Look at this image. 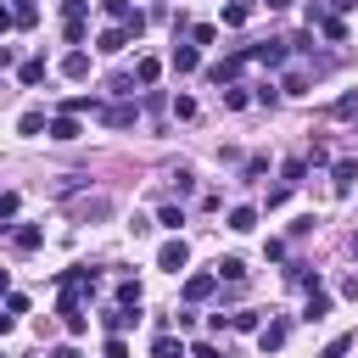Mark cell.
Returning <instances> with one entry per match:
<instances>
[{
  "label": "cell",
  "mask_w": 358,
  "mask_h": 358,
  "mask_svg": "<svg viewBox=\"0 0 358 358\" xmlns=\"http://www.w3.org/2000/svg\"><path fill=\"white\" fill-rule=\"evenodd\" d=\"M0 291H11V274H6V268H0Z\"/></svg>",
  "instance_id": "43"
},
{
  "label": "cell",
  "mask_w": 358,
  "mask_h": 358,
  "mask_svg": "<svg viewBox=\"0 0 358 358\" xmlns=\"http://www.w3.org/2000/svg\"><path fill=\"white\" fill-rule=\"evenodd\" d=\"M352 257H358V235H352Z\"/></svg>",
  "instance_id": "44"
},
{
  "label": "cell",
  "mask_w": 358,
  "mask_h": 358,
  "mask_svg": "<svg viewBox=\"0 0 358 358\" xmlns=\"http://www.w3.org/2000/svg\"><path fill=\"white\" fill-rule=\"evenodd\" d=\"M101 123H106V129H129V123H134V106H129V101H112V106H101Z\"/></svg>",
  "instance_id": "8"
},
{
  "label": "cell",
  "mask_w": 358,
  "mask_h": 358,
  "mask_svg": "<svg viewBox=\"0 0 358 358\" xmlns=\"http://www.w3.org/2000/svg\"><path fill=\"white\" fill-rule=\"evenodd\" d=\"M39 241H45V229H39V224H22V229H17V252H34Z\"/></svg>",
  "instance_id": "23"
},
{
  "label": "cell",
  "mask_w": 358,
  "mask_h": 358,
  "mask_svg": "<svg viewBox=\"0 0 358 358\" xmlns=\"http://www.w3.org/2000/svg\"><path fill=\"white\" fill-rule=\"evenodd\" d=\"M90 6H95V0H62V17H84Z\"/></svg>",
  "instance_id": "36"
},
{
  "label": "cell",
  "mask_w": 358,
  "mask_h": 358,
  "mask_svg": "<svg viewBox=\"0 0 358 358\" xmlns=\"http://www.w3.org/2000/svg\"><path fill=\"white\" fill-rule=\"evenodd\" d=\"M134 319H140L134 308H101V324H106V336H123Z\"/></svg>",
  "instance_id": "7"
},
{
  "label": "cell",
  "mask_w": 358,
  "mask_h": 358,
  "mask_svg": "<svg viewBox=\"0 0 358 358\" xmlns=\"http://www.w3.org/2000/svg\"><path fill=\"white\" fill-rule=\"evenodd\" d=\"M291 56V39H263V45H246V62H263V67H280Z\"/></svg>",
  "instance_id": "1"
},
{
  "label": "cell",
  "mask_w": 358,
  "mask_h": 358,
  "mask_svg": "<svg viewBox=\"0 0 358 358\" xmlns=\"http://www.w3.org/2000/svg\"><path fill=\"white\" fill-rule=\"evenodd\" d=\"M190 39H196V45H213V39H218V28H213V22H196V28H190Z\"/></svg>",
  "instance_id": "30"
},
{
  "label": "cell",
  "mask_w": 358,
  "mask_h": 358,
  "mask_svg": "<svg viewBox=\"0 0 358 358\" xmlns=\"http://www.w3.org/2000/svg\"><path fill=\"white\" fill-rule=\"evenodd\" d=\"M229 229H235V235L257 229V207H235V213H229Z\"/></svg>",
  "instance_id": "17"
},
{
  "label": "cell",
  "mask_w": 358,
  "mask_h": 358,
  "mask_svg": "<svg viewBox=\"0 0 358 358\" xmlns=\"http://www.w3.org/2000/svg\"><path fill=\"white\" fill-rule=\"evenodd\" d=\"M185 263H190V246H185L179 235H173V241H162V252H157V268H168V274H179Z\"/></svg>",
  "instance_id": "3"
},
{
  "label": "cell",
  "mask_w": 358,
  "mask_h": 358,
  "mask_svg": "<svg viewBox=\"0 0 358 358\" xmlns=\"http://www.w3.org/2000/svg\"><path fill=\"white\" fill-rule=\"evenodd\" d=\"M11 324H17V313H0V336H6V330H11Z\"/></svg>",
  "instance_id": "39"
},
{
  "label": "cell",
  "mask_w": 358,
  "mask_h": 358,
  "mask_svg": "<svg viewBox=\"0 0 358 358\" xmlns=\"http://www.w3.org/2000/svg\"><path fill=\"white\" fill-rule=\"evenodd\" d=\"M62 73H67V78H90V56H84V50H67V56H62Z\"/></svg>",
  "instance_id": "14"
},
{
  "label": "cell",
  "mask_w": 358,
  "mask_h": 358,
  "mask_svg": "<svg viewBox=\"0 0 358 358\" xmlns=\"http://www.w3.org/2000/svg\"><path fill=\"white\" fill-rule=\"evenodd\" d=\"M101 11H106L117 28H129V34H140V28H145V17L134 11V0H101Z\"/></svg>",
  "instance_id": "2"
},
{
  "label": "cell",
  "mask_w": 358,
  "mask_h": 358,
  "mask_svg": "<svg viewBox=\"0 0 358 358\" xmlns=\"http://www.w3.org/2000/svg\"><path fill=\"white\" fill-rule=\"evenodd\" d=\"M302 173H308V157H291V162H285V168H280V185H285V190H291V185H296V179H302Z\"/></svg>",
  "instance_id": "22"
},
{
  "label": "cell",
  "mask_w": 358,
  "mask_h": 358,
  "mask_svg": "<svg viewBox=\"0 0 358 358\" xmlns=\"http://www.w3.org/2000/svg\"><path fill=\"white\" fill-rule=\"evenodd\" d=\"M157 78H162V62H157V56H140V62H134V84H145V90H151Z\"/></svg>",
  "instance_id": "12"
},
{
  "label": "cell",
  "mask_w": 358,
  "mask_h": 358,
  "mask_svg": "<svg viewBox=\"0 0 358 358\" xmlns=\"http://www.w3.org/2000/svg\"><path fill=\"white\" fill-rule=\"evenodd\" d=\"M213 291H218V274H190L185 280V302H207Z\"/></svg>",
  "instance_id": "6"
},
{
  "label": "cell",
  "mask_w": 358,
  "mask_h": 358,
  "mask_svg": "<svg viewBox=\"0 0 358 358\" xmlns=\"http://www.w3.org/2000/svg\"><path fill=\"white\" fill-rule=\"evenodd\" d=\"M241 67H246V50H235V56L213 62V67H207V78H213V84H235V78H241Z\"/></svg>",
  "instance_id": "4"
},
{
  "label": "cell",
  "mask_w": 358,
  "mask_h": 358,
  "mask_svg": "<svg viewBox=\"0 0 358 358\" xmlns=\"http://www.w3.org/2000/svg\"><path fill=\"white\" fill-rule=\"evenodd\" d=\"M106 95L129 101V95H134V78H129V73H112V78H106Z\"/></svg>",
  "instance_id": "21"
},
{
  "label": "cell",
  "mask_w": 358,
  "mask_h": 358,
  "mask_svg": "<svg viewBox=\"0 0 358 358\" xmlns=\"http://www.w3.org/2000/svg\"><path fill=\"white\" fill-rule=\"evenodd\" d=\"M45 358H84V352H78V347H73V341H62V347H50V352H45Z\"/></svg>",
  "instance_id": "37"
},
{
  "label": "cell",
  "mask_w": 358,
  "mask_h": 358,
  "mask_svg": "<svg viewBox=\"0 0 358 358\" xmlns=\"http://www.w3.org/2000/svg\"><path fill=\"white\" fill-rule=\"evenodd\" d=\"M330 6H336V11H352V6H358V0H330Z\"/></svg>",
  "instance_id": "40"
},
{
  "label": "cell",
  "mask_w": 358,
  "mask_h": 358,
  "mask_svg": "<svg viewBox=\"0 0 358 358\" xmlns=\"http://www.w3.org/2000/svg\"><path fill=\"white\" fill-rule=\"evenodd\" d=\"M330 117H358V95H341V101L330 106Z\"/></svg>",
  "instance_id": "28"
},
{
  "label": "cell",
  "mask_w": 358,
  "mask_h": 358,
  "mask_svg": "<svg viewBox=\"0 0 358 358\" xmlns=\"http://www.w3.org/2000/svg\"><path fill=\"white\" fill-rule=\"evenodd\" d=\"M6 67H11V50H6V45H0V73H6Z\"/></svg>",
  "instance_id": "42"
},
{
  "label": "cell",
  "mask_w": 358,
  "mask_h": 358,
  "mask_svg": "<svg viewBox=\"0 0 358 358\" xmlns=\"http://www.w3.org/2000/svg\"><path fill=\"white\" fill-rule=\"evenodd\" d=\"M11 17H17V28H34L39 22V6L34 0H11Z\"/></svg>",
  "instance_id": "19"
},
{
  "label": "cell",
  "mask_w": 358,
  "mask_h": 358,
  "mask_svg": "<svg viewBox=\"0 0 358 358\" xmlns=\"http://www.w3.org/2000/svg\"><path fill=\"white\" fill-rule=\"evenodd\" d=\"M285 336H291V319H268V324L257 330V347H263V352H280Z\"/></svg>",
  "instance_id": "5"
},
{
  "label": "cell",
  "mask_w": 358,
  "mask_h": 358,
  "mask_svg": "<svg viewBox=\"0 0 358 358\" xmlns=\"http://www.w3.org/2000/svg\"><path fill=\"white\" fill-rule=\"evenodd\" d=\"M17 129H22V134H39V129H50V123H45V112L34 106V112H22V117H17Z\"/></svg>",
  "instance_id": "25"
},
{
  "label": "cell",
  "mask_w": 358,
  "mask_h": 358,
  "mask_svg": "<svg viewBox=\"0 0 358 358\" xmlns=\"http://www.w3.org/2000/svg\"><path fill=\"white\" fill-rule=\"evenodd\" d=\"M45 134H50V140H78V117H67V112H62V117H50V129H45Z\"/></svg>",
  "instance_id": "15"
},
{
  "label": "cell",
  "mask_w": 358,
  "mask_h": 358,
  "mask_svg": "<svg viewBox=\"0 0 358 358\" xmlns=\"http://www.w3.org/2000/svg\"><path fill=\"white\" fill-rule=\"evenodd\" d=\"M151 358H185V341H173V330H162L151 341Z\"/></svg>",
  "instance_id": "13"
},
{
  "label": "cell",
  "mask_w": 358,
  "mask_h": 358,
  "mask_svg": "<svg viewBox=\"0 0 358 358\" xmlns=\"http://www.w3.org/2000/svg\"><path fill=\"white\" fill-rule=\"evenodd\" d=\"M0 218H17V190H6V196H0ZM0 229H6V224H0Z\"/></svg>",
  "instance_id": "34"
},
{
  "label": "cell",
  "mask_w": 358,
  "mask_h": 358,
  "mask_svg": "<svg viewBox=\"0 0 358 358\" xmlns=\"http://www.w3.org/2000/svg\"><path fill=\"white\" fill-rule=\"evenodd\" d=\"M218 280L241 285V280H246V263H241V257H218Z\"/></svg>",
  "instance_id": "18"
},
{
  "label": "cell",
  "mask_w": 358,
  "mask_h": 358,
  "mask_svg": "<svg viewBox=\"0 0 358 358\" xmlns=\"http://www.w3.org/2000/svg\"><path fill=\"white\" fill-rule=\"evenodd\" d=\"M129 39H134V34H129V28H106V34H101V39H95V50H101V56H117V50H123V45H129Z\"/></svg>",
  "instance_id": "10"
},
{
  "label": "cell",
  "mask_w": 358,
  "mask_h": 358,
  "mask_svg": "<svg viewBox=\"0 0 358 358\" xmlns=\"http://www.w3.org/2000/svg\"><path fill=\"white\" fill-rule=\"evenodd\" d=\"M246 17H252V6H246V0H235V6H224V28H241Z\"/></svg>",
  "instance_id": "24"
},
{
  "label": "cell",
  "mask_w": 358,
  "mask_h": 358,
  "mask_svg": "<svg viewBox=\"0 0 358 358\" xmlns=\"http://www.w3.org/2000/svg\"><path fill=\"white\" fill-rule=\"evenodd\" d=\"M246 101H252V95H246V90H241V84H229V90H224V106H235V112H241V106H246Z\"/></svg>",
  "instance_id": "31"
},
{
  "label": "cell",
  "mask_w": 358,
  "mask_h": 358,
  "mask_svg": "<svg viewBox=\"0 0 358 358\" xmlns=\"http://www.w3.org/2000/svg\"><path fill=\"white\" fill-rule=\"evenodd\" d=\"M263 6H268V11H285V6H291V0H263Z\"/></svg>",
  "instance_id": "41"
},
{
  "label": "cell",
  "mask_w": 358,
  "mask_h": 358,
  "mask_svg": "<svg viewBox=\"0 0 358 358\" xmlns=\"http://www.w3.org/2000/svg\"><path fill=\"white\" fill-rule=\"evenodd\" d=\"M229 330H263V319L252 308H241V313H229Z\"/></svg>",
  "instance_id": "26"
},
{
  "label": "cell",
  "mask_w": 358,
  "mask_h": 358,
  "mask_svg": "<svg viewBox=\"0 0 358 358\" xmlns=\"http://www.w3.org/2000/svg\"><path fill=\"white\" fill-rule=\"evenodd\" d=\"M324 313H330V291H324V285H313V291H308V308H302V319H308V324H319Z\"/></svg>",
  "instance_id": "9"
},
{
  "label": "cell",
  "mask_w": 358,
  "mask_h": 358,
  "mask_svg": "<svg viewBox=\"0 0 358 358\" xmlns=\"http://www.w3.org/2000/svg\"><path fill=\"white\" fill-rule=\"evenodd\" d=\"M106 358H129V341L123 336H106Z\"/></svg>",
  "instance_id": "35"
},
{
  "label": "cell",
  "mask_w": 358,
  "mask_h": 358,
  "mask_svg": "<svg viewBox=\"0 0 358 358\" xmlns=\"http://www.w3.org/2000/svg\"><path fill=\"white\" fill-rule=\"evenodd\" d=\"M157 224H168V229H179V224H185V213H179V207H173V201H168V207H162V213H157Z\"/></svg>",
  "instance_id": "32"
},
{
  "label": "cell",
  "mask_w": 358,
  "mask_h": 358,
  "mask_svg": "<svg viewBox=\"0 0 358 358\" xmlns=\"http://www.w3.org/2000/svg\"><path fill=\"white\" fill-rule=\"evenodd\" d=\"M11 22H17V17H11V6H0V34H6Z\"/></svg>",
  "instance_id": "38"
},
{
  "label": "cell",
  "mask_w": 358,
  "mask_h": 358,
  "mask_svg": "<svg viewBox=\"0 0 358 358\" xmlns=\"http://www.w3.org/2000/svg\"><path fill=\"white\" fill-rule=\"evenodd\" d=\"M168 62H173V73H196V67H201L196 45H173V56H168Z\"/></svg>",
  "instance_id": "11"
},
{
  "label": "cell",
  "mask_w": 358,
  "mask_h": 358,
  "mask_svg": "<svg viewBox=\"0 0 358 358\" xmlns=\"http://www.w3.org/2000/svg\"><path fill=\"white\" fill-rule=\"evenodd\" d=\"M330 173H336V190H352V179H358V162H352V157H341Z\"/></svg>",
  "instance_id": "16"
},
{
  "label": "cell",
  "mask_w": 358,
  "mask_h": 358,
  "mask_svg": "<svg viewBox=\"0 0 358 358\" xmlns=\"http://www.w3.org/2000/svg\"><path fill=\"white\" fill-rule=\"evenodd\" d=\"M17 78H22V84H39V78H45V56H28V62L17 67Z\"/></svg>",
  "instance_id": "20"
},
{
  "label": "cell",
  "mask_w": 358,
  "mask_h": 358,
  "mask_svg": "<svg viewBox=\"0 0 358 358\" xmlns=\"http://www.w3.org/2000/svg\"><path fill=\"white\" fill-rule=\"evenodd\" d=\"M62 34H67V45H78V39H84V17H67V22H62Z\"/></svg>",
  "instance_id": "29"
},
{
  "label": "cell",
  "mask_w": 358,
  "mask_h": 358,
  "mask_svg": "<svg viewBox=\"0 0 358 358\" xmlns=\"http://www.w3.org/2000/svg\"><path fill=\"white\" fill-rule=\"evenodd\" d=\"M347 347H352V336H336V341H330V347H324V352H319V358H341V352H347Z\"/></svg>",
  "instance_id": "33"
},
{
  "label": "cell",
  "mask_w": 358,
  "mask_h": 358,
  "mask_svg": "<svg viewBox=\"0 0 358 358\" xmlns=\"http://www.w3.org/2000/svg\"><path fill=\"white\" fill-rule=\"evenodd\" d=\"M117 308H140V285H134V280L117 285Z\"/></svg>",
  "instance_id": "27"
}]
</instances>
